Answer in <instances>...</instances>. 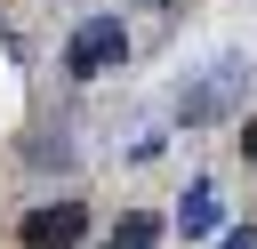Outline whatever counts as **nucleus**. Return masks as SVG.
I'll return each instance as SVG.
<instances>
[{
	"instance_id": "4",
	"label": "nucleus",
	"mask_w": 257,
	"mask_h": 249,
	"mask_svg": "<svg viewBox=\"0 0 257 249\" xmlns=\"http://www.w3.org/2000/svg\"><path fill=\"white\" fill-rule=\"evenodd\" d=\"M153 241H161V217H153V209H128V217L104 233V249H153Z\"/></svg>"
},
{
	"instance_id": "5",
	"label": "nucleus",
	"mask_w": 257,
	"mask_h": 249,
	"mask_svg": "<svg viewBox=\"0 0 257 249\" xmlns=\"http://www.w3.org/2000/svg\"><path fill=\"white\" fill-rule=\"evenodd\" d=\"M241 161H249V169H257V112H249V120H241Z\"/></svg>"
},
{
	"instance_id": "1",
	"label": "nucleus",
	"mask_w": 257,
	"mask_h": 249,
	"mask_svg": "<svg viewBox=\"0 0 257 249\" xmlns=\"http://www.w3.org/2000/svg\"><path fill=\"white\" fill-rule=\"evenodd\" d=\"M112 64H128V24L120 16H80L64 40V72L72 80H104Z\"/></svg>"
},
{
	"instance_id": "6",
	"label": "nucleus",
	"mask_w": 257,
	"mask_h": 249,
	"mask_svg": "<svg viewBox=\"0 0 257 249\" xmlns=\"http://www.w3.org/2000/svg\"><path fill=\"white\" fill-rule=\"evenodd\" d=\"M217 249H257V225H241V233H225Z\"/></svg>"
},
{
	"instance_id": "2",
	"label": "nucleus",
	"mask_w": 257,
	"mask_h": 249,
	"mask_svg": "<svg viewBox=\"0 0 257 249\" xmlns=\"http://www.w3.org/2000/svg\"><path fill=\"white\" fill-rule=\"evenodd\" d=\"M80 233H88V201H80V193L40 201V209L16 217V249H80Z\"/></svg>"
},
{
	"instance_id": "3",
	"label": "nucleus",
	"mask_w": 257,
	"mask_h": 249,
	"mask_svg": "<svg viewBox=\"0 0 257 249\" xmlns=\"http://www.w3.org/2000/svg\"><path fill=\"white\" fill-rule=\"evenodd\" d=\"M217 217H225L217 185H193V193L177 201V233H185V241H209V233H217Z\"/></svg>"
}]
</instances>
